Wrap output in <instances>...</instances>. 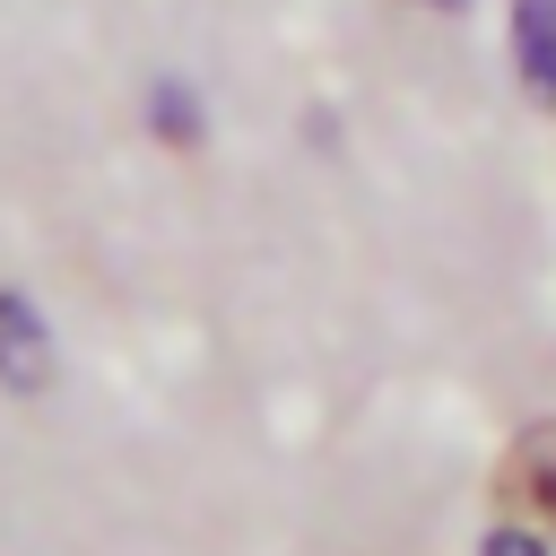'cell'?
Here are the masks:
<instances>
[{"mask_svg": "<svg viewBox=\"0 0 556 556\" xmlns=\"http://www.w3.org/2000/svg\"><path fill=\"white\" fill-rule=\"evenodd\" d=\"M52 374V356H43V321L17 304V295H0V382L9 391H35Z\"/></svg>", "mask_w": 556, "mask_h": 556, "instance_id": "1", "label": "cell"}, {"mask_svg": "<svg viewBox=\"0 0 556 556\" xmlns=\"http://www.w3.org/2000/svg\"><path fill=\"white\" fill-rule=\"evenodd\" d=\"M486 556H547V547H539L530 530H495V539H486Z\"/></svg>", "mask_w": 556, "mask_h": 556, "instance_id": "4", "label": "cell"}, {"mask_svg": "<svg viewBox=\"0 0 556 556\" xmlns=\"http://www.w3.org/2000/svg\"><path fill=\"white\" fill-rule=\"evenodd\" d=\"M513 52H521L530 87L556 96V0H513Z\"/></svg>", "mask_w": 556, "mask_h": 556, "instance_id": "3", "label": "cell"}, {"mask_svg": "<svg viewBox=\"0 0 556 556\" xmlns=\"http://www.w3.org/2000/svg\"><path fill=\"white\" fill-rule=\"evenodd\" d=\"M504 504L556 530V443H547V434H539V443H521V452L504 460Z\"/></svg>", "mask_w": 556, "mask_h": 556, "instance_id": "2", "label": "cell"}, {"mask_svg": "<svg viewBox=\"0 0 556 556\" xmlns=\"http://www.w3.org/2000/svg\"><path fill=\"white\" fill-rule=\"evenodd\" d=\"M434 9H460V0H434Z\"/></svg>", "mask_w": 556, "mask_h": 556, "instance_id": "5", "label": "cell"}]
</instances>
